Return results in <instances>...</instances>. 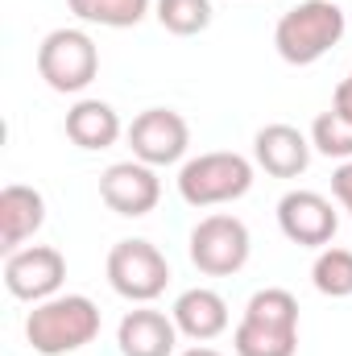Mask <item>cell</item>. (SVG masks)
Masks as SVG:
<instances>
[{"instance_id": "6da1fadb", "label": "cell", "mask_w": 352, "mask_h": 356, "mask_svg": "<svg viewBox=\"0 0 352 356\" xmlns=\"http://www.w3.org/2000/svg\"><path fill=\"white\" fill-rule=\"evenodd\" d=\"M237 356H294L298 353V298L282 286H265L249 298L237 332Z\"/></svg>"}, {"instance_id": "7a4b0ae2", "label": "cell", "mask_w": 352, "mask_h": 356, "mask_svg": "<svg viewBox=\"0 0 352 356\" xmlns=\"http://www.w3.org/2000/svg\"><path fill=\"white\" fill-rule=\"evenodd\" d=\"M99 307L88 294H54L46 302H33L25 319V340L42 356H67L88 348L99 336Z\"/></svg>"}, {"instance_id": "3957f363", "label": "cell", "mask_w": 352, "mask_h": 356, "mask_svg": "<svg viewBox=\"0 0 352 356\" xmlns=\"http://www.w3.org/2000/svg\"><path fill=\"white\" fill-rule=\"evenodd\" d=\"M349 21L340 13L336 0H298L294 8H286L273 25V46L282 54V63L290 67H311L319 63L332 46H340Z\"/></svg>"}, {"instance_id": "277c9868", "label": "cell", "mask_w": 352, "mask_h": 356, "mask_svg": "<svg viewBox=\"0 0 352 356\" xmlns=\"http://www.w3.org/2000/svg\"><path fill=\"white\" fill-rule=\"evenodd\" d=\"M249 186H253V162L232 149L199 154V158L182 162V170H178V195L191 207H220V203L245 199Z\"/></svg>"}, {"instance_id": "5b68a950", "label": "cell", "mask_w": 352, "mask_h": 356, "mask_svg": "<svg viewBox=\"0 0 352 356\" xmlns=\"http://www.w3.org/2000/svg\"><path fill=\"white\" fill-rule=\"evenodd\" d=\"M38 75L58 95H79L99 75V46L88 29H50L38 46Z\"/></svg>"}, {"instance_id": "8992f818", "label": "cell", "mask_w": 352, "mask_h": 356, "mask_svg": "<svg viewBox=\"0 0 352 356\" xmlns=\"http://www.w3.org/2000/svg\"><path fill=\"white\" fill-rule=\"evenodd\" d=\"M249 253H253V241H249L245 220H237V216H224V211L220 216H203L191 228V261L207 277L241 273Z\"/></svg>"}, {"instance_id": "52a82bcc", "label": "cell", "mask_w": 352, "mask_h": 356, "mask_svg": "<svg viewBox=\"0 0 352 356\" xmlns=\"http://www.w3.org/2000/svg\"><path fill=\"white\" fill-rule=\"evenodd\" d=\"M104 269H108V286L120 298H129V302H154L166 290V282H170V261L150 241H120V245H112Z\"/></svg>"}, {"instance_id": "ba28073f", "label": "cell", "mask_w": 352, "mask_h": 356, "mask_svg": "<svg viewBox=\"0 0 352 356\" xmlns=\"http://www.w3.org/2000/svg\"><path fill=\"white\" fill-rule=\"evenodd\" d=\"M129 137V149L137 162L145 166H175L186 158V145H191V124L178 116L175 108H145L141 116H133V124L125 129Z\"/></svg>"}, {"instance_id": "9c48e42d", "label": "cell", "mask_w": 352, "mask_h": 356, "mask_svg": "<svg viewBox=\"0 0 352 356\" xmlns=\"http://www.w3.org/2000/svg\"><path fill=\"white\" fill-rule=\"evenodd\" d=\"M278 228L290 245L328 249L340 228V216H336L332 199H323L319 191H286L278 199Z\"/></svg>"}, {"instance_id": "30bf717a", "label": "cell", "mask_w": 352, "mask_h": 356, "mask_svg": "<svg viewBox=\"0 0 352 356\" xmlns=\"http://www.w3.org/2000/svg\"><path fill=\"white\" fill-rule=\"evenodd\" d=\"M63 282H67V257L50 245L17 249L4 261V286L21 302H46L63 290Z\"/></svg>"}, {"instance_id": "8fae6325", "label": "cell", "mask_w": 352, "mask_h": 356, "mask_svg": "<svg viewBox=\"0 0 352 356\" xmlns=\"http://www.w3.org/2000/svg\"><path fill=\"white\" fill-rule=\"evenodd\" d=\"M99 199L116 211V216H150L162 199V178L154 166L145 162H112L104 175H99Z\"/></svg>"}, {"instance_id": "7c38bea8", "label": "cell", "mask_w": 352, "mask_h": 356, "mask_svg": "<svg viewBox=\"0 0 352 356\" xmlns=\"http://www.w3.org/2000/svg\"><path fill=\"white\" fill-rule=\"evenodd\" d=\"M311 137L298 133L294 124H265L253 137V158L273 178H298L311 166Z\"/></svg>"}, {"instance_id": "4fadbf2b", "label": "cell", "mask_w": 352, "mask_h": 356, "mask_svg": "<svg viewBox=\"0 0 352 356\" xmlns=\"http://www.w3.org/2000/svg\"><path fill=\"white\" fill-rule=\"evenodd\" d=\"M116 344H120V356H175L178 323L175 315H162L154 307H137L120 319Z\"/></svg>"}, {"instance_id": "5bb4252c", "label": "cell", "mask_w": 352, "mask_h": 356, "mask_svg": "<svg viewBox=\"0 0 352 356\" xmlns=\"http://www.w3.org/2000/svg\"><path fill=\"white\" fill-rule=\"evenodd\" d=\"M42 224H46V199H42V191H33L25 182H8L0 191V249L17 253Z\"/></svg>"}, {"instance_id": "9a60e30c", "label": "cell", "mask_w": 352, "mask_h": 356, "mask_svg": "<svg viewBox=\"0 0 352 356\" xmlns=\"http://www.w3.org/2000/svg\"><path fill=\"white\" fill-rule=\"evenodd\" d=\"M170 315L178 323V336H186L195 344H207V340L228 332V302H224V294H216L207 286L182 290L170 307Z\"/></svg>"}, {"instance_id": "2e32d148", "label": "cell", "mask_w": 352, "mask_h": 356, "mask_svg": "<svg viewBox=\"0 0 352 356\" xmlns=\"http://www.w3.org/2000/svg\"><path fill=\"white\" fill-rule=\"evenodd\" d=\"M125 133L120 124V112L108 104V99H79L71 112H67V137L79 145V149H108L116 145Z\"/></svg>"}, {"instance_id": "e0dca14e", "label": "cell", "mask_w": 352, "mask_h": 356, "mask_svg": "<svg viewBox=\"0 0 352 356\" xmlns=\"http://www.w3.org/2000/svg\"><path fill=\"white\" fill-rule=\"evenodd\" d=\"M154 0H67V8L88 21V25H104V29H133L145 21Z\"/></svg>"}, {"instance_id": "ac0fdd59", "label": "cell", "mask_w": 352, "mask_h": 356, "mask_svg": "<svg viewBox=\"0 0 352 356\" xmlns=\"http://www.w3.org/2000/svg\"><path fill=\"white\" fill-rule=\"evenodd\" d=\"M311 282L323 298H349L352 294V249H319L315 266H311Z\"/></svg>"}, {"instance_id": "d6986e66", "label": "cell", "mask_w": 352, "mask_h": 356, "mask_svg": "<svg viewBox=\"0 0 352 356\" xmlns=\"http://www.w3.org/2000/svg\"><path fill=\"white\" fill-rule=\"evenodd\" d=\"M154 17L162 21L166 33L175 38H195L211 25V0H158Z\"/></svg>"}, {"instance_id": "ffe728a7", "label": "cell", "mask_w": 352, "mask_h": 356, "mask_svg": "<svg viewBox=\"0 0 352 356\" xmlns=\"http://www.w3.org/2000/svg\"><path fill=\"white\" fill-rule=\"evenodd\" d=\"M311 145H315L323 158L352 162V120L340 116L336 108H332V112H319L315 124H311Z\"/></svg>"}, {"instance_id": "44dd1931", "label": "cell", "mask_w": 352, "mask_h": 356, "mask_svg": "<svg viewBox=\"0 0 352 356\" xmlns=\"http://www.w3.org/2000/svg\"><path fill=\"white\" fill-rule=\"evenodd\" d=\"M332 195L340 199V207L352 216V162H340L332 175Z\"/></svg>"}, {"instance_id": "7402d4cb", "label": "cell", "mask_w": 352, "mask_h": 356, "mask_svg": "<svg viewBox=\"0 0 352 356\" xmlns=\"http://www.w3.org/2000/svg\"><path fill=\"white\" fill-rule=\"evenodd\" d=\"M332 108H336L340 116H349V120H352V71L344 75V79H340V83H336V95H332Z\"/></svg>"}, {"instance_id": "603a6c76", "label": "cell", "mask_w": 352, "mask_h": 356, "mask_svg": "<svg viewBox=\"0 0 352 356\" xmlns=\"http://www.w3.org/2000/svg\"><path fill=\"white\" fill-rule=\"evenodd\" d=\"M178 356H224V353H216V348H207V344H195V348H186V353H178Z\"/></svg>"}]
</instances>
